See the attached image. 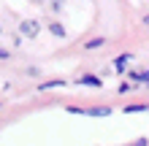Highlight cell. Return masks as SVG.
<instances>
[{
  "label": "cell",
  "mask_w": 149,
  "mask_h": 146,
  "mask_svg": "<svg viewBox=\"0 0 149 146\" xmlns=\"http://www.w3.org/2000/svg\"><path fill=\"white\" fill-rule=\"evenodd\" d=\"M133 146H136V143H133Z\"/></svg>",
  "instance_id": "7c38bea8"
},
{
  "label": "cell",
  "mask_w": 149,
  "mask_h": 146,
  "mask_svg": "<svg viewBox=\"0 0 149 146\" xmlns=\"http://www.w3.org/2000/svg\"><path fill=\"white\" fill-rule=\"evenodd\" d=\"M127 79H130V81H136V84H149V71H144V73L130 71V73H127Z\"/></svg>",
  "instance_id": "277c9868"
},
{
  "label": "cell",
  "mask_w": 149,
  "mask_h": 146,
  "mask_svg": "<svg viewBox=\"0 0 149 146\" xmlns=\"http://www.w3.org/2000/svg\"><path fill=\"white\" fill-rule=\"evenodd\" d=\"M0 60H11V51H8V49H0Z\"/></svg>",
  "instance_id": "9c48e42d"
},
{
  "label": "cell",
  "mask_w": 149,
  "mask_h": 146,
  "mask_svg": "<svg viewBox=\"0 0 149 146\" xmlns=\"http://www.w3.org/2000/svg\"><path fill=\"white\" fill-rule=\"evenodd\" d=\"M49 33H52L54 38H65V35H68V33H65V27H63L60 22H54V19L49 22Z\"/></svg>",
  "instance_id": "7a4b0ae2"
},
{
  "label": "cell",
  "mask_w": 149,
  "mask_h": 146,
  "mask_svg": "<svg viewBox=\"0 0 149 146\" xmlns=\"http://www.w3.org/2000/svg\"><path fill=\"white\" fill-rule=\"evenodd\" d=\"M79 84H87V87H90V84H92V87H100V79H98V76H92V73H87V76L79 79Z\"/></svg>",
  "instance_id": "5b68a950"
},
{
  "label": "cell",
  "mask_w": 149,
  "mask_h": 146,
  "mask_svg": "<svg viewBox=\"0 0 149 146\" xmlns=\"http://www.w3.org/2000/svg\"><path fill=\"white\" fill-rule=\"evenodd\" d=\"M49 11L52 14H63V3H49Z\"/></svg>",
  "instance_id": "ba28073f"
},
{
  "label": "cell",
  "mask_w": 149,
  "mask_h": 146,
  "mask_svg": "<svg viewBox=\"0 0 149 146\" xmlns=\"http://www.w3.org/2000/svg\"><path fill=\"white\" fill-rule=\"evenodd\" d=\"M0 35H3V27H0Z\"/></svg>",
  "instance_id": "8fae6325"
},
{
  "label": "cell",
  "mask_w": 149,
  "mask_h": 146,
  "mask_svg": "<svg viewBox=\"0 0 149 146\" xmlns=\"http://www.w3.org/2000/svg\"><path fill=\"white\" fill-rule=\"evenodd\" d=\"M130 57H133V54H122V57L117 60V62H114V68H125V62H127Z\"/></svg>",
  "instance_id": "52a82bcc"
},
{
  "label": "cell",
  "mask_w": 149,
  "mask_h": 146,
  "mask_svg": "<svg viewBox=\"0 0 149 146\" xmlns=\"http://www.w3.org/2000/svg\"><path fill=\"white\" fill-rule=\"evenodd\" d=\"M144 24H146V27H149V16H144Z\"/></svg>",
  "instance_id": "30bf717a"
},
{
  "label": "cell",
  "mask_w": 149,
  "mask_h": 146,
  "mask_svg": "<svg viewBox=\"0 0 149 146\" xmlns=\"http://www.w3.org/2000/svg\"><path fill=\"white\" fill-rule=\"evenodd\" d=\"M109 114H111L109 106H92V108H87V116H109Z\"/></svg>",
  "instance_id": "3957f363"
},
{
  "label": "cell",
  "mask_w": 149,
  "mask_h": 146,
  "mask_svg": "<svg viewBox=\"0 0 149 146\" xmlns=\"http://www.w3.org/2000/svg\"><path fill=\"white\" fill-rule=\"evenodd\" d=\"M38 33H41V22L38 19H24L22 24H19V35L22 38H38Z\"/></svg>",
  "instance_id": "6da1fadb"
},
{
  "label": "cell",
  "mask_w": 149,
  "mask_h": 146,
  "mask_svg": "<svg viewBox=\"0 0 149 146\" xmlns=\"http://www.w3.org/2000/svg\"><path fill=\"white\" fill-rule=\"evenodd\" d=\"M103 44H106V38H92V41H87V44H84V49H98Z\"/></svg>",
  "instance_id": "8992f818"
}]
</instances>
